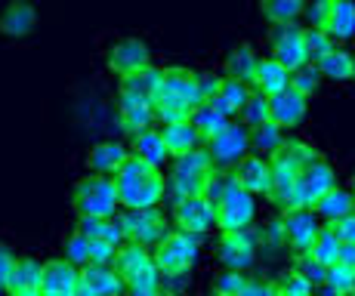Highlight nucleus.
<instances>
[{
  "label": "nucleus",
  "instance_id": "1",
  "mask_svg": "<svg viewBox=\"0 0 355 296\" xmlns=\"http://www.w3.org/2000/svg\"><path fill=\"white\" fill-rule=\"evenodd\" d=\"M201 102V89H198V71L186 65H170L164 68V80L155 99V114L161 123H182L192 118V112Z\"/></svg>",
  "mask_w": 355,
  "mask_h": 296
},
{
  "label": "nucleus",
  "instance_id": "2",
  "mask_svg": "<svg viewBox=\"0 0 355 296\" xmlns=\"http://www.w3.org/2000/svg\"><path fill=\"white\" fill-rule=\"evenodd\" d=\"M322 157L324 155L312 146L309 139H293V136H288L284 146L269 157V164H272V195H269V201L284 210L300 170L309 167V164H315V161H322Z\"/></svg>",
  "mask_w": 355,
  "mask_h": 296
},
{
  "label": "nucleus",
  "instance_id": "3",
  "mask_svg": "<svg viewBox=\"0 0 355 296\" xmlns=\"http://www.w3.org/2000/svg\"><path fill=\"white\" fill-rule=\"evenodd\" d=\"M71 207L80 216L90 219H112L118 216L121 198H118V185L112 176H84L74 182L71 189Z\"/></svg>",
  "mask_w": 355,
  "mask_h": 296
},
{
  "label": "nucleus",
  "instance_id": "4",
  "mask_svg": "<svg viewBox=\"0 0 355 296\" xmlns=\"http://www.w3.org/2000/svg\"><path fill=\"white\" fill-rule=\"evenodd\" d=\"M334 189H337V170H334V164L327 161V157H322V161L300 170L284 210H315V204Z\"/></svg>",
  "mask_w": 355,
  "mask_h": 296
},
{
  "label": "nucleus",
  "instance_id": "5",
  "mask_svg": "<svg viewBox=\"0 0 355 296\" xmlns=\"http://www.w3.org/2000/svg\"><path fill=\"white\" fill-rule=\"evenodd\" d=\"M257 223V198L232 179L226 195L216 201V232L220 235H238V232H250Z\"/></svg>",
  "mask_w": 355,
  "mask_h": 296
},
{
  "label": "nucleus",
  "instance_id": "6",
  "mask_svg": "<svg viewBox=\"0 0 355 296\" xmlns=\"http://www.w3.org/2000/svg\"><path fill=\"white\" fill-rule=\"evenodd\" d=\"M198 256H201V238L186 235V232L173 229L167 238L152 250V259L161 275H186L192 272Z\"/></svg>",
  "mask_w": 355,
  "mask_h": 296
},
{
  "label": "nucleus",
  "instance_id": "7",
  "mask_svg": "<svg viewBox=\"0 0 355 296\" xmlns=\"http://www.w3.org/2000/svg\"><path fill=\"white\" fill-rule=\"evenodd\" d=\"M216 170H235L250 155V130L241 121H229L214 139L204 142Z\"/></svg>",
  "mask_w": 355,
  "mask_h": 296
},
{
  "label": "nucleus",
  "instance_id": "8",
  "mask_svg": "<svg viewBox=\"0 0 355 296\" xmlns=\"http://www.w3.org/2000/svg\"><path fill=\"white\" fill-rule=\"evenodd\" d=\"M118 219H121V225H124V235L130 244H142V247H148V250H155V247L170 235L167 216H164L161 207L124 210V213H118Z\"/></svg>",
  "mask_w": 355,
  "mask_h": 296
},
{
  "label": "nucleus",
  "instance_id": "9",
  "mask_svg": "<svg viewBox=\"0 0 355 296\" xmlns=\"http://www.w3.org/2000/svg\"><path fill=\"white\" fill-rule=\"evenodd\" d=\"M303 31L306 28H303V25H297V22H291V25H269V50H272L269 56L282 62L291 74L309 65Z\"/></svg>",
  "mask_w": 355,
  "mask_h": 296
},
{
  "label": "nucleus",
  "instance_id": "10",
  "mask_svg": "<svg viewBox=\"0 0 355 296\" xmlns=\"http://www.w3.org/2000/svg\"><path fill=\"white\" fill-rule=\"evenodd\" d=\"M105 65H108V71L127 78V74L152 65V50H148V44L142 37H136V34L114 37L112 44L105 46Z\"/></svg>",
  "mask_w": 355,
  "mask_h": 296
},
{
  "label": "nucleus",
  "instance_id": "11",
  "mask_svg": "<svg viewBox=\"0 0 355 296\" xmlns=\"http://www.w3.org/2000/svg\"><path fill=\"white\" fill-rule=\"evenodd\" d=\"M118 185V198L124 210H148V207H161L167 198V176L161 170L155 173L133 179V182H114Z\"/></svg>",
  "mask_w": 355,
  "mask_h": 296
},
{
  "label": "nucleus",
  "instance_id": "12",
  "mask_svg": "<svg viewBox=\"0 0 355 296\" xmlns=\"http://www.w3.org/2000/svg\"><path fill=\"white\" fill-rule=\"evenodd\" d=\"M170 219H173V225L180 232L201 238L216 229V207L204 195H192V198H182L180 204H173Z\"/></svg>",
  "mask_w": 355,
  "mask_h": 296
},
{
  "label": "nucleus",
  "instance_id": "13",
  "mask_svg": "<svg viewBox=\"0 0 355 296\" xmlns=\"http://www.w3.org/2000/svg\"><path fill=\"white\" fill-rule=\"evenodd\" d=\"M282 229H284V244L288 250L297 253H309L315 238L322 235L324 223L318 219L315 210H284L282 213Z\"/></svg>",
  "mask_w": 355,
  "mask_h": 296
},
{
  "label": "nucleus",
  "instance_id": "14",
  "mask_svg": "<svg viewBox=\"0 0 355 296\" xmlns=\"http://www.w3.org/2000/svg\"><path fill=\"white\" fill-rule=\"evenodd\" d=\"M259 241L254 232H238V235H220L216 241V263L226 272H248L257 263Z\"/></svg>",
  "mask_w": 355,
  "mask_h": 296
},
{
  "label": "nucleus",
  "instance_id": "15",
  "mask_svg": "<svg viewBox=\"0 0 355 296\" xmlns=\"http://www.w3.org/2000/svg\"><path fill=\"white\" fill-rule=\"evenodd\" d=\"M127 157H130V146H124V142H118V139H102L96 146L87 148L84 167L90 176H114L124 167Z\"/></svg>",
  "mask_w": 355,
  "mask_h": 296
},
{
  "label": "nucleus",
  "instance_id": "16",
  "mask_svg": "<svg viewBox=\"0 0 355 296\" xmlns=\"http://www.w3.org/2000/svg\"><path fill=\"white\" fill-rule=\"evenodd\" d=\"M80 287V268L59 259H46L44 263V281H40V293L44 296H74Z\"/></svg>",
  "mask_w": 355,
  "mask_h": 296
},
{
  "label": "nucleus",
  "instance_id": "17",
  "mask_svg": "<svg viewBox=\"0 0 355 296\" xmlns=\"http://www.w3.org/2000/svg\"><path fill=\"white\" fill-rule=\"evenodd\" d=\"M232 176H235L238 185H241L244 191H250L254 198H259V195L269 198L272 195V164L266 161V157L254 155V151L232 170Z\"/></svg>",
  "mask_w": 355,
  "mask_h": 296
},
{
  "label": "nucleus",
  "instance_id": "18",
  "mask_svg": "<svg viewBox=\"0 0 355 296\" xmlns=\"http://www.w3.org/2000/svg\"><path fill=\"white\" fill-rule=\"evenodd\" d=\"M269 112H272V123H278V127L288 133V130L303 127L306 114H309V99L293 93V89H284V93L269 99Z\"/></svg>",
  "mask_w": 355,
  "mask_h": 296
},
{
  "label": "nucleus",
  "instance_id": "19",
  "mask_svg": "<svg viewBox=\"0 0 355 296\" xmlns=\"http://www.w3.org/2000/svg\"><path fill=\"white\" fill-rule=\"evenodd\" d=\"M118 118H121V127H124L130 136H136V133H142V130H152L158 114H155V102H146V99H139V96L118 93Z\"/></svg>",
  "mask_w": 355,
  "mask_h": 296
},
{
  "label": "nucleus",
  "instance_id": "20",
  "mask_svg": "<svg viewBox=\"0 0 355 296\" xmlns=\"http://www.w3.org/2000/svg\"><path fill=\"white\" fill-rule=\"evenodd\" d=\"M34 25H37V10L28 0H10L0 10V34L3 37H28Z\"/></svg>",
  "mask_w": 355,
  "mask_h": 296
},
{
  "label": "nucleus",
  "instance_id": "21",
  "mask_svg": "<svg viewBox=\"0 0 355 296\" xmlns=\"http://www.w3.org/2000/svg\"><path fill=\"white\" fill-rule=\"evenodd\" d=\"M259 59H263V56H257L254 44L238 40V44L229 46L226 62H223V71H226V78H235V80H241V84L250 87V84H254V74H257Z\"/></svg>",
  "mask_w": 355,
  "mask_h": 296
},
{
  "label": "nucleus",
  "instance_id": "22",
  "mask_svg": "<svg viewBox=\"0 0 355 296\" xmlns=\"http://www.w3.org/2000/svg\"><path fill=\"white\" fill-rule=\"evenodd\" d=\"M250 89H257V93H263L266 99H272V96L291 89V71L278 59L263 56V59H259V65H257V74H254V84H250Z\"/></svg>",
  "mask_w": 355,
  "mask_h": 296
},
{
  "label": "nucleus",
  "instance_id": "23",
  "mask_svg": "<svg viewBox=\"0 0 355 296\" xmlns=\"http://www.w3.org/2000/svg\"><path fill=\"white\" fill-rule=\"evenodd\" d=\"M130 155L133 157H139V161H146L148 167H155V170H161L167 161H173L170 157V151L167 146H164V136H161V130H142V133H136V136H130Z\"/></svg>",
  "mask_w": 355,
  "mask_h": 296
},
{
  "label": "nucleus",
  "instance_id": "24",
  "mask_svg": "<svg viewBox=\"0 0 355 296\" xmlns=\"http://www.w3.org/2000/svg\"><path fill=\"white\" fill-rule=\"evenodd\" d=\"M161 80H164V68L148 65V68H139V71L127 74V78H121L118 80V93L139 96V99H146V102H155L158 99Z\"/></svg>",
  "mask_w": 355,
  "mask_h": 296
},
{
  "label": "nucleus",
  "instance_id": "25",
  "mask_svg": "<svg viewBox=\"0 0 355 296\" xmlns=\"http://www.w3.org/2000/svg\"><path fill=\"white\" fill-rule=\"evenodd\" d=\"M80 281L99 296H127V284L114 265H99V263L84 265L80 268Z\"/></svg>",
  "mask_w": 355,
  "mask_h": 296
},
{
  "label": "nucleus",
  "instance_id": "26",
  "mask_svg": "<svg viewBox=\"0 0 355 296\" xmlns=\"http://www.w3.org/2000/svg\"><path fill=\"white\" fill-rule=\"evenodd\" d=\"M324 31L337 46L355 40V3H349V0H331V16H327Z\"/></svg>",
  "mask_w": 355,
  "mask_h": 296
},
{
  "label": "nucleus",
  "instance_id": "27",
  "mask_svg": "<svg viewBox=\"0 0 355 296\" xmlns=\"http://www.w3.org/2000/svg\"><path fill=\"white\" fill-rule=\"evenodd\" d=\"M161 136H164V146H167V151H170V157H173V161L204 146L201 133H198L195 123H189V121H182V123H164Z\"/></svg>",
  "mask_w": 355,
  "mask_h": 296
},
{
  "label": "nucleus",
  "instance_id": "28",
  "mask_svg": "<svg viewBox=\"0 0 355 296\" xmlns=\"http://www.w3.org/2000/svg\"><path fill=\"white\" fill-rule=\"evenodd\" d=\"M315 213H318V219H322L324 225H334V223H340V219L352 216L355 213V191L337 185V189L327 191L322 201L315 204Z\"/></svg>",
  "mask_w": 355,
  "mask_h": 296
},
{
  "label": "nucleus",
  "instance_id": "29",
  "mask_svg": "<svg viewBox=\"0 0 355 296\" xmlns=\"http://www.w3.org/2000/svg\"><path fill=\"white\" fill-rule=\"evenodd\" d=\"M250 89L248 84H241V80H235V78H223V87H220V96H216L210 105L216 108L220 114H226L229 121H238V114L244 112V105H248V99H250Z\"/></svg>",
  "mask_w": 355,
  "mask_h": 296
},
{
  "label": "nucleus",
  "instance_id": "30",
  "mask_svg": "<svg viewBox=\"0 0 355 296\" xmlns=\"http://www.w3.org/2000/svg\"><path fill=\"white\" fill-rule=\"evenodd\" d=\"M315 68L324 80H331V84H349L355 78V53L346 50V46H334Z\"/></svg>",
  "mask_w": 355,
  "mask_h": 296
},
{
  "label": "nucleus",
  "instance_id": "31",
  "mask_svg": "<svg viewBox=\"0 0 355 296\" xmlns=\"http://www.w3.org/2000/svg\"><path fill=\"white\" fill-rule=\"evenodd\" d=\"M74 229L80 232V235H87L90 241H105V244H127V235H124V225H121L118 216L112 219H90V216H80L78 225Z\"/></svg>",
  "mask_w": 355,
  "mask_h": 296
},
{
  "label": "nucleus",
  "instance_id": "32",
  "mask_svg": "<svg viewBox=\"0 0 355 296\" xmlns=\"http://www.w3.org/2000/svg\"><path fill=\"white\" fill-rule=\"evenodd\" d=\"M306 3L303 0H263L259 3V12L269 25H291L297 19H303Z\"/></svg>",
  "mask_w": 355,
  "mask_h": 296
},
{
  "label": "nucleus",
  "instance_id": "33",
  "mask_svg": "<svg viewBox=\"0 0 355 296\" xmlns=\"http://www.w3.org/2000/svg\"><path fill=\"white\" fill-rule=\"evenodd\" d=\"M284 139H288V136H284V130L278 127V123L269 121V123H263V127L250 130V151L269 161V157L284 146Z\"/></svg>",
  "mask_w": 355,
  "mask_h": 296
},
{
  "label": "nucleus",
  "instance_id": "34",
  "mask_svg": "<svg viewBox=\"0 0 355 296\" xmlns=\"http://www.w3.org/2000/svg\"><path fill=\"white\" fill-rule=\"evenodd\" d=\"M40 281H44V263L37 256H19L10 290H40Z\"/></svg>",
  "mask_w": 355,
  "mask_h": 296
},
{
  "label": "nucleus",
  "instance_id": "35",
  "mask_svg": "<svg viewBox=\"0 0 355 296\" xmlns=\"http://www.w3.org/2000/svg\"><path fill=\"white\" fill-rule=\"evenodd\" d=\"M189 123H195V130L201 133V139L207 142V139H214V136L220 133L223 127H226L229 118H226V114L216 112V108L210 105V102H204V105H198L195 112H192V118H189Z\"/></svg>",
  "mask_w": 355,
  "mask_h": 296
},
{
  "label": "nucleus",
  "instance_id": "36",
  "mask_svg": "<svg viewBox=\"0 0 355 296\" xmlns=\"http://www.w3.org/2000/svg\"><path fill=\"white\" fill-rule=\"evenodd\" d=\"M90 247H93L90 238L80 235L78 229H71L62 238V259H65V263H71V265H78V268L90 265Z\"/></svg>",
  "mask_w": 355,
  "mask_h": 296
},
{
  "label": "nucleus",
  "instance_id": "37",
  "mask_svg": "<svg viewBox=\"0 0 355 296\" xmlns=\"http://www.w3.org/2000/svg\"><path fill=\"white\" fill-rule=\"evenodd\" d=\"M340 241L337 235H334V229L331 225H324L322 229V235L315 238V244H312V250H309V256L315 259V263H322L324 268H331V265H337V259H340Z\"/></svg>",
  "mask_w": 355,
  "mask_h": 296
},
{
  "label": "nucleus",
  "instance_id": "38",
  "mask_svg": "<svg viewBox=\"0 0 355 296\" xmlns=\"http://www.w3.org/2000/svg\"><path fill=\"white\" fill-rule=\"evenodd\" d=\"M238 121H241L248 130H257V127H263V123H269L272 121L269 99L254 89V93H250V99H248V105H244V112L238 114Z\"/></svg>",
  "mask_w": 355,
  "mask_h": 296
},
{
  "label": "nucleus",
  "instance_id": "39",
  "mask_svg": "<svg viewBox=\"0 0 355 296\" xmlns=\"http://www.w3.org/2000/svg\"><path fill=\"white\" fill-rule=\"evenodd\" d=\"M303 40H306V56H309V65H318V62H322L327 53L337 46L331 37H327V31H322V28H306Z\"/></svg>",
  "mask_w": 355,
  "mask_h": 296
},
{
  "label": "nucleus",
  "instance_id": "40",
  "mask_svg": "<svg viewBox=\"0 0 355 296\" xmlns=\"http://www.w3.org/2000/svg\"><path fill=\"white\" fill-rule=\"evenodd\" d=\"M248 284H250L248 272H226V268H223V272L214 278V284H210V293H216V296H238Z\"/></svg>",
  "mask_w": 355,
  "mask_h": 296
},
{
  "label": "nucleus",
  "instance_id": "41",
  "mask_svg": "<svg viewBox=\"0 0 355 296\" xmlns=\"http://www.w3.org/2000/svg\"><path fill=\"white\" fill-rule=\"evenodd\" d=\"M291 268L303 275V278L309 281L312 287H322L324 281H327V268L322 263H315L309 253H297V256H293V263H291Z\"/></svg>",
  "mask_w": 355,
  "mask_h": 296
},
{
  "label": "nucleus",
  "instance_id": "42",
  "mask_svg": "<svg viewBox=\"0 0 355 296\" xmlns=\"http://www.w3.org/2000/svg\"><path fill=\"white\" fill-rule=\"evenodd\" d=\"M322 80H324V78L318 74V68H315V65H306V68H300V71H293V74H291V89L309 99L312 93H318Z\"/></svg>",
  "mask_w": 355,
  "mask_h": 296
},
{
  "label": "nucleus",
  "instance_id": "43",
  "mask_svg": "<svg viewBox=\"0 0 355 296\" xmlns=\"http://www.w3.org/2000/svg\"><path fill=\"white\" fill-rule=\"evenodd\" d=\"M278 290H282V296H312L315 287H312L300 272L291 268V272H284L282 278H278Z\"/></svg>",
  "mask_w": 355,
  "mask_h": 296
},
{
  "label": "nucleus",
  "instance_id": "44",
  "mask_svg": "<svg viewBox=\"0 0 355 296\" xmlns=\"http://www.w3.org/2000/svg\"><path fill=\"white\" fill-rule=\"evenodd\" d=\"M352 281H355V272H352V268H346L343 263H337V265L327 268V281H324V284H327V287H334L337 293L349 296V290H352Z\"/></svg>",
  "mask_w": 355,
  "mask_h": 296
},
{
  "label": "nucleus",
  "instance_id": "45",
  "mask_svg": "<svg viewBox=\"0 0 355 296\" xmlns=\"http://www.w3.org/2000/svg\"><path fill=\"white\" fill-rule=\"evenodd\" d=\"M223 78H226V74H220V71H210V68H204V71H198V89H201V102H214L216 96H220Z\"/></svg>",
  "mask_w": 355,
  "mask_h": 296
},
{
  "label": "nucleus",
  "instance_id": "46",
  "mask_svg": "<svg viewBox=\"0 0 355 296\" xmlns=\"http://www.w3.org/2000/svg\"><path fill=\"white\" fill-rule=\"evenodd\" d=\"M327 16H331V0H312V3H306V10H303L306 28H322L324 31Z\"/></svg>",
  "mask_w": 355,
  "mask_h": 296
},
{
  "label": "nucleus",
  "instance_id": "47",
  "mask_svg": "<svg viewBox=\"0 0 355 296\" xmlns=\"http://www.w3.org/2000/svg\"><path fill=\"white\" fill-rule=\"evenodd\" d=\"M189 290H192V272L161 275V293L164 296H189Z\"/></svg>",
  "mask_w": 355,
  "mask_h": 296
},
{
  "label": "nucleus",
  "instance_id": "48",
  "mask_svg": "<svg viewBox=\"0 0 355 296\" xmlns=\"http://www.w3.org/2000/svg\"><path fill=\"white\" fill-rule=\"evenodd\" d=\"M16 263H19V256L12 253V247L0 241V290H6V293H10V281H12V272H16Z\"/></svg>",
  "mask_w": 355,
  "mask_h": 296
},
{
  "label": "nucleus",
  "instance_id": "49",
  "mask_svg": "<svg viewBox=\"0 0 355 296\" xmlns=\"http://www.w3.org/2000/svg\"><path fill=\"white\" fill-rule=\"evenodd\" d=\"M238 296H282L278 290V281H269V278H250V284L244 287Z\"/></svg>",
  "mask_w": 355,
  "mask_h": 296
},
{
  "label": "nucleus",
  "instance_id": "50",
  "mask_svg": "<svg viewBox=\"0 0 355 296\" xmlns=\"http://www.w3.org/2000/svg\"><path fill=\"white\" fill-rule=\"evenodd\" d=\"M331 229H334V235H337L340 244H355V213L346 219H340V223H334Z\"/></svg>",
  "mask_w": 355,
  "mask_h": 296
},
{
  "label": "nucleus",
  "instance_id": "51",
  "mask_svg": "<svg viewBox=\"0 0 355 296\" xmlns=\"http://www.w3.org/2000/svg\"><path fill=\"white\" fill-rule=\"evenodd\" d=\"M337 263H343L346 268H352V272H355V244H343V247H340V259H337Z\"/></svg>",
  "mask_w": 355,
  "mask_h": 296
},
{
  "label": "nucleus",
  "instance_id": "52",
  "mask_svg": "<svg viewBox=\"0 0 355 296\" xmlns=\"http://www.w3.org/2000/svg\"><path fill=\"white\" fill-rule=\"evenodd\" d=\"M312 296H343V293H337L334 287H327V284H322V287H315V293Z\"/></svg>",
  "mask_w": 355,
  "mask_h": 296
},
{
  "label": "nucleus",
  "instance_id": "53",
  "mask_svg": "<svg viewBox=\"0 0 355 296\" xmlns=\"http://www.w3.org/2000/svg\"><path fill=\"white\" fill-rule=\"evenodd\" d=\"M74 296H99V293H96V290H90V287H87L84 281H80V287H78V293H74Z\"/></svg>",
  "mask_w": 355,
  "mask_h": 296
},
{
  "label": "nucleus",
  "instance_id": "54",
  "mask_svg": "<svg viewBox=\"0 0 355 296\" xmlns=\"http://www.w3.org/2000/svg\"><path fill=\"white\" fill-rule=\"evenodd\" d=\"M6 296H40V290H10Z\"/></svg>",
  "mask_w": 355,
  "mask_h": 296
},
{
  "label": "nucleus",
  "instance_id": "55",
  "mask_svg": "<svg viewBox=\"0 0 355 296\" xmlns=\"http://www.w3.org/2000/svg\"><path fill=\"white\" fill-rule=\"evenodd\" d=\"M349 296H355V281H352V290H349Z\"/></svg>",
  "mask_w": 355,
  "mask_h": 296
},
{
  "label": "nucleus",
  "instance_id": "56",
  "mask_svg": "<svg viewBox=\"0 0 355 296\" xmlns=\"http://www.w3.org/2000/svg\"><path fill=\"white\" fill-rule=\"evenodd\" d=\"M0 296H6V290H0Z\"/></svg>",
  "mask_w": 355,
  "mask_h": 296
},
{
  "label": "nucleus",
  "instance_id": "57",
  "mask_svg": "<svg viewBox=\"0 0 355 296\" xmlns=\"http://www.w3.org/2000/svg\"><path fill=\"white\" fill-rule=\"evenodd\" d=\"M352 185H355V176H352Z\"/></svg>",
  "mask_w": 355,
  "mask_h": 296
},
{
  "label": "nucleus",
  "instance_id": "58",
  "mask_svg": "<svg viewBox=\"0 0 355 296\" xmlns=\"http://www.w3.org/2000/svg\"><path fill=\"white\" fill-rule=\"evenodd\" d=\"M210 296H216V293H210Z\"/></svg>",
  "mask_w": 355,
  "mask_h": 296
},
{
  "label": "nucleus",
  "instance_id": "59",
  "mask_svg": "<svg viewBox=\"0 0 355 296\" xmlns=\"http://www.w3.org/2000/svg\"><path fill=\"white\" fill-rule=\"evenodd\" d=\"M352 191H355V185H352Z\"/></svg>",
  "mask_w": 355,
  "mask_h": 296
},
{
  "label": "nucleus",
  "instance_id": "60",
  "mask_svg": "<svg viewBox=\"0 0 355 296\" xmlns=\"http://www.w3.org/2000/svg\"><path fill=\"white\" fill-rule=\"evenodd\" d=\"M40 296H44V293H40Z\"/></svg>",
  "mask_w": 355,
  "mask_h": 296
},
{
  "label": "nucleus",
  "instance_id": "61",
  "mask_svg": "<svg viewBox=\"0 0 355 296\" xmlns=\"http://www.w3.org/2000/svg\"><path fill=\"white\" fill-rule=\"evenodd\" d=\"M352 80H355V78H352Z\"/></svg>",
  "mask_w": 355,
  "mask_h": 296
}]
</instances>
